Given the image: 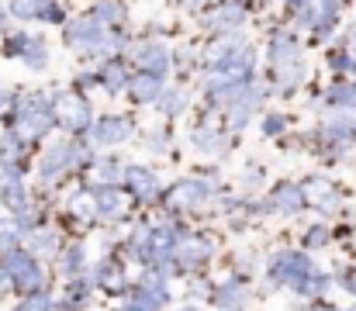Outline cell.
I'll list each match as a JSON object with an SVG mask.
<instances>
[{
  "label": "cell",
  "mask_w": 356,
  "mask_h": 311,
  "mask_svg": "<svg viewBox=\"0 0 356 311\" xmlns=\"http://www.w3.org/2000/svg\"><path fill=\"white\" fill-rule=\"evenodd\" d=\"M59 121L70 131H87L90 128V101H83V97H63L59 101Z\"/></svg>",
  "instance_id": "obj_5"
},
{
  "label": "cell",
  "mask_w": 356,
  "mask_h": 311,
  "mask_svg": "<svg viewBox=\"0 0 356 311\" xmlns=\"http://www.w3.org/2000/svg\"><path fill=\"white\" fill-rule=\"evenodd\" d=\"M315 311H336V308H315Z\"/></svg>",
  "instance_id": "obj_31"
},
{
  "label": "cell",
  "mask_w": 356,
  "mask_h": 311,
  "mask_svg": "<svg viewBox=\"0 0 356 311\" xmlns=\"http://www.w3.org/2000/svg\"><path fill=\"white\" fill-rule=\"evenodd\" d=\"M284 125H287V121H284L280 114H270V118L263 121V131H266V135H280V131H284Z\"/></svg>",
  "instance_id": "obj_26"
},
{
  "label": "cell",
  "mask_w": 356,
  "mask_h": 311,
  "mask_svg": "<svg viewBox=\"0 0 356 311\" xmlns=\"http://www.w3.org/2000/svg\"><path fill=\"white\" fill-rule=\"evenodd\" d=\"M70 211L80 214V218H94V214L101 211V205H97V191H94V194H90V191L73 194V198H70Z\"/></svg>",
  "instance_id": "obj_16"
},
{
  "label": "cell",
  "mask_w": 356,
  "mask_h": 311,
  "mask_svg": "<svg viewBox=\"0 0 356 311\" xmlns=\"http://www.w3.org/2000/svg\"><path fill=\"white\" fill-rule=\"evenodd\" d=\"M211 184H204V180H184V184H177L170 194H166V205L173 207V211H191V207H197L201 201H208L211 198Z\"/></svg>",
  "instance_id": "obj_3"
},
{
  "label": "cell",
  "mask_w": 356,
  "mask_h": 311,
  "mask_svg": "<svg viewBox=\"0 0 356 311\" xmlns=\"http://www.w3.org/2000/svg\"><path fill=\"white\" fill-rule=\"evenodd\" d=\"M131 311H138V308H131Z\"/></svg>",
  "instance_id": "obj_32"
},
{
  "label": "cell",
  "mask_w": 356,
  "mask_h": 311,
  "mask_svg": "<svg viewBox=\"0 0 356 311\" xmlns=\"http://www.w3.org/2000/svg\"><path fill=\"white\" fill-rule=\"evenodd\" d=\"M159 107H163V114H166V118H173V114H180V111L187 107V94H184V90H166Z\"/></svg>",
  "instance_id": "obj_20"
},
{
  "label": "cell",
  "mask_w": 356,
  "mask_h": 311,
  "mask_svg": "<svg viewBox=\"0 0 356 311\" xmlns=\"http://www.w3.org/2000/svg\"><path fill=\"white\" fill-rule=\"evenodd\" d=\"M52 305H49V298L45 294H31L24 305H21V311H49Z\"/></svg>",
  "instance_id": "obj_25"
},
{
  "label": "cell",
  "mask_w": 356,
  "mask_h": 311,
  "mask_svg": "<svg viewBox=\"0 0 356 311\" xmlns=\"http://www.w3.org/2000/svg\"><path fill=\"white\" fill-rule=\"evenodd\" d=\"M49 0H10V14L17 21H31V17H42Z\"/></svg>",
  "instance_id": "obj_18"
},
{
  "label": "cell",
  "mask_w": 356,
  "mask_h": 311,
  "mask_svg": "<svg viewBox=\"0 0 356 311\" xmlns=\"http://www.w3.org/2000/svg\"><path fill=\"white\" fill-rule=\"evenodd\" d=\"M242 21H245V7H242V3H225V7H218L215 14H208L204 28H211V31H232Z\"/></svg>",
  "instance_id": "obj_10"
},
{
  "label": "cell",
  "mask_w": 356,
  "mask_h": 311,
  "mask_svg": "<svg viewBox=\"0 0 356 311\" xmlns=\"http://www.w3.org/2000/svg\"><path fill=\"white\" fill-rule=\"evenodd\" d=\"M63 17H66V14H63V7H59L56 0H49V3H45V10H42V21H49V24H63Z\"/></svg>",
  "instance_id": "obj_24"
},
{
  "label": "cell",
  "mask_w": 356,
  "mask_h": 311,
  "mask_svg": "<svg viewBox=\"0 0 356 311\" xmlns=\"http://www.w3.org/2000/svg\"><path fill=\"white\" fill-rule=\"evenodd\" d=\"M3 277L21 291V294H35V287H38V280H42V270H38V263L31 260V256H24V253H7L3 256Z\"/></svg>",
  "instance_id": "obj_2"
},
{
  "label": "cell",
  "mask_w": 356,
  "mask_h": 311,
  "mask_svg": "<svg viewBox=\"0 0 356 311\" xmlns=\"http://www.w3.org/2000/svg\"><path fill=\"white\" fill-rule=\"evenodd\" d=\"M90 14H94L101 24H115V21H124V3H118V0H101Z\"/></svg>",
  "instance_id": "obj_17"
},
{
  "label": "cell",
  "mask_w": 356,
  "mask_h": 311,
  "mask_svg": "<svg viewBox=\"0 0 356 311\" xmlns=\"http://www.w3.org/2000/svg\"><path fill=\"white\" fill-rule=\"evenodd\" d=\"M66 42L73 45V49H80V52H108V42H111V35L104 31V24L94 17V14H83V17H76V21H70L66 24Z\"/></svg>",
  "instance_id": "obj_1"
},
{
  "label": "cell",
  "mask_w": 356,
  "mask_h": 311,
  "mask_svg": "<svg viewBox=\"0 0 356 311\" xmlns=\"http://www.w3.org/2000/svg\"><path fill=\"white\" fill-rule=\"evenodd\" d=\"M184 3H191V7H197V3H204V0H184Z\"/></svg>",
  "instance_id": "obj_30"
},
{
  "label": "cell",
  "mask_w": 356,
  "mask_h": 311,
  "mask_svg": "<svg viewBox=\"0 0 356 311\" xmlns=\"http://www.w3.org/2000/svg\"><path fill=\"white\" fill-rule=\"evenodd\" d=\"M128 135H131V121H128V118H104V121H97V128L90 131V138L101 142V145L124 142Z\"/></svg>",
  "instance_id": "obj_8"
},
{
  "label": "cell",
  "mask_w": 356,
  "mask_h": 311,
  "mask_svg": "<svg viewBox=\"0 0 356 311\" xmlns=\"http://www.w3.org/2000/svg\"><path fill=\"white\" fill-rule=\"evenodd\" d=\"M97 205H101L104 218H124L128 198H124V191H118V187H97Z\"/></svg>",
  "instance_id": "obj_13"
},
{
  "label": "cell",
  "mask_w": 356,
  "mask_h": 311,
  "mask_svg": "<svg viewBox=\"0 0 356 311\" xmlns=\"http://www.w3.org/2000/svg\"><path fill=\"white\" fill-rule=\"evenodd\" d=\"M325 235H329L325 228H308V246H325L329 242Z\"/></svg>",
  "instance_id": "obj_27"
},
{
  "label": "cell",
  "mask_w": 356,
  "mask_h": 311,
  "mask_svg": "<svg viewBox=\"0 0 356 311\" xmlns=\"http://www.w3.org/2000/svg\"><path fill=\"white\" fill-rule=\"evenodd\" d=\"M3 31H7V10L0 7V35H3Z\"/></svg>",
  "instance_id": "obj_29"
},
{
  "label": "cell",
  "mask_w": 356,
  "mask_h": 311,
  "mask_svg": "<svg viewBox=\"0 0 356 311\" xmlns=\"http://www.w3.org/2000/svg\"><path fill=\"white\" fill-rule=\"evenodd\" d=\"M329 101L339 104V107H356V87H350V83H336V87L329 90Z\"/></svg>",
  "instance_id": "obj_21"
},
{
  "label": "cell",
  "mask_w": 356,
  "mask_h": 311,
  "mask_svg": "<svg viewBox=\"0 0 356 311\" xmlns=\"http://www.w3.org/2000/svg\"><path fill=\"white\" fill-rule=\"evenodd\" d=\"M305 191L298 187V184H284V187H277L273 191V198H270V207H277V211H284V214H294V211H301L305 207Z\"/></svg>",
  "instance_id": "obj_12"
},
{
  "label": "cell",
  "mask_w": 356,
  "mask_h": 311,
  "mask_svg": "<svg viewBox=\"0 0 356 311\" xmlns=\"http://www.w3.org/2000/svg\"><path fill=\"white\" fill-rule=\"evenodd\" d=\"M270 59L277 70H287V66H298L301 63V52H298V42L291 35H273L270 42Z\"/></svg>",
  "instance_id": "obj_9"
},
{
  "label": "cell",
  "mask_w": 356,
  "mask_h": 311,
  "mask_svg": "<svg viewBox=\"0 0 356 311\" xmlns=\"http://www.w3.org/2000/svg\"><path fill=\"white\" fill-rule=\"evenodd\" d=\"M101 83H104V90L108 94H118L124 87H131V77L124 73V66L121 63H108L104 66V73H101Z\"/></svg>",
  "instance_id": "obj_15"
},
{
  "label": "cell",
  "mask_w": 356,
  "mask_h": 311,
  "mask_svg": "<svg viewBox=\"0 0 356 311\" xmlns=\"http://www.w3.org/2000/svg\"><path fill=\"white\" fill-rule=\"evenodd\" d=\"M7 107H10V94H7V90H0V114H3Z\"/></svg>",
  "instance_id": "obj_28"
},
{
  "label": "cell",
  "mask_w": 356,
  "mask_h": 311,
  "mask_svg": "<svg viewBox=\"0 0 356 311\" xmlns=\"http://www.w3.org/2000/svg\"><path fill=\"white\" fill-rule=\"evenodd\" d=\"M305 198H308L312 205H318V207H332L336 205V187H332L329 180H308Z\"/></svg>",
  "instance_id": "obj_14"
},
{
  "label": "cell",
  "mask_w": 356,
  "mask_h": 311,
  "mask_svg": "<svg viewBox=\"0 0 356 311\" xmlns=\"http://www.w3.org/2000/svg\"><path fill=\"white\" fill-rule=\"evenodd\" d=\"M138 63H142V73H152V77H163L170 70V49L159 45V42H145L135 49Z\"/></svg>",
  "instance_id": "obj_6"
},
{
  "label": "cell",
  "mask_w": 356,
  "mask_h": 311,
  "mask_svg": "<svg viewBox=\"0 0 356 311\" xmlns=\"http://www.w3.org/2000/svg\"><path fill=\"white\" fill-rule=\"evenodd\" d=\"M14 242H17V225L0 221V253H3V249H10V253H14Z\"/></svg>",
  "instance_id": "obj_23"
},
{
  "label": "cell",
  "mask_w": 356,
  "mask_h": 311,
  "mask_svg": "<svg viewBox=\"0 0 356 311\" xmlns=\"http://www.w3.org/2000/svg\"><path fill=\"white\" fill-rule=\"evenodd\" d=\"M215 301H218V308H229V311H238L245 305V298H242L238 287H222V294H218Z\"/></svg>",
  "instance_id": "obj_22"
},
{
  "label": "cell",
  "mask_w": 356,
  "mask_h": 311,
  "mask_svg": "<svg viewBox=\"0 0 356 311\" xmlns=\"http://www.w3.org/2000/svg\"><path fill=\"white\" fill-rule=\"evenodd\" d=\"M76 156H80V145H70V142H59V145H52L49 152H45V159L38 163V170H42V177H56V173H63V170H70V166H76Z\"/></svg>",
  "instance_id": "obj_4"
},
{
  "label": "cell",
  "mask_w": 356,
  "mask_h": 311,
  "mask_svg": "<svg viewBox=\"0 0 356 311\" xmlns=\"http://www.w3.org/2000/svg\"><path fill=\"white\" fill-rule=\"evenodd\" d=\"M131 97L138 104H145V101H156V97H163L166 90H163V77H152V73H135L131 77Z\"/></svg>",
  "instance_id": "obj_11"
},
{
  "label": "cell",
  "mask_w": 356,
  "mask_h": 311,
  "mask_svg": "<svg viewBox=\"0 0 356 311\" xmlns=\"http://www.w3.org/2000/svg\"><path fill=\"white\" fill-rule=\"evenodd\" d=\"M24 63H28L31 70H42V66L49 63V49H45V42H42V38H31V42H28Z\"/></svg>",
  "instance_id": "obj_19"
},
{
  "label": "cell",
  "mask_w": 356,
  "mask_h": 311,
  "mask_svg": "<svg viewBox=\"0 0 356 311\" xmlns=\"http://www.w3.org/2000/svg\"><path fill=\"white\" fill-rule=\"evenodd\" d=\"M124 184H128V191H131L138 201H152V198L159 194V180H156V173L145 170V166H128Z\"/></svg>",
  "instance_id": "obj_7"
}]
</instances>
